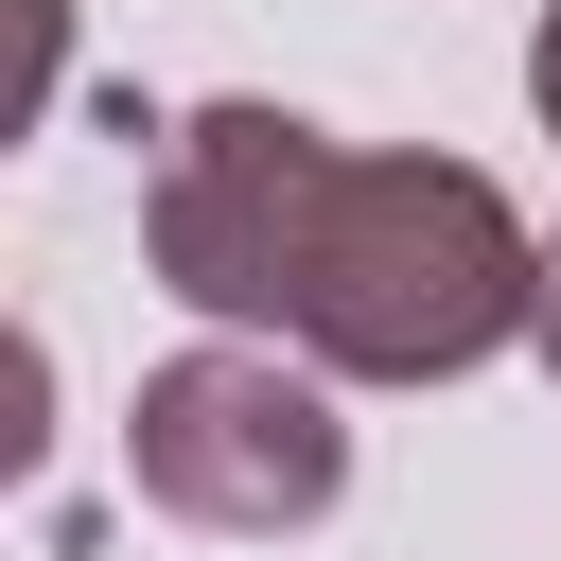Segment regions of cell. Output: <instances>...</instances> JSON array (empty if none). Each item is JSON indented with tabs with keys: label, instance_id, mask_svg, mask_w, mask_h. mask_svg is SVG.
Returning a JSON list of instances; mask_svg holds the SVG:
<instances>
[{
	"label": "cell",
	"instance_id": "1",
	"mask_svg": "<svg viewBox=\"0 0 561 561\" xmlns=\"http://www.w3.org/2000/svg\"><path fill=\"white\" fill-rule=\"evenodd\" d=\"M140 245L193 316L280 333L351 386H456L508 333H543V245L473 158H351L280 105H193L158 140Z\"/></svg>",
	"mask_w": 561,
	"mask_h": 561
},
{
	"label": "cell",
	"instance_id": "2",
	"mask_svg": "<svg viewBox=\"0 0 561 561\" xmlns=\"http://www.w3.org/2000/svg\"><path fill=\"white\" fill-rule=\"evenodd\" d=\"M123 473H140V508H175L210 543H280L351 491V421L298 351H175L123 403Z\"/></svg>",
	"mask_w": 561,
	"mask_h": 561
},
{
	"label": "cell",
	"instance_id": "3",
	"mask_svg": "<svg viewBox=\"0 0 561 561\" xmlns=\"http://www.w3.org/2000/svg\"><path fill=\"white\" fill-rule=\"evenodd\" d=\"M526 88H543V140H561V0H543V35H526Z\"/></svg>",
	"mask_w": 561,
	"mask_h": 561
},
{
	"label": "cell",
	"instance_id": "4",
	"mask_svg": "<svg viewBox=\"0 0 561 561\" xmlns=\"http://www.w3.org/2000/svg\"><path fill=\"white\" fill-rule=\"evenodd\" d=\"M543 368H561V263H543Z\"/></svg>",
	"mask_w": 561,
	"mask_h": 561
}]
</instances>
